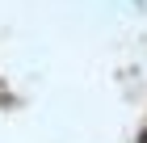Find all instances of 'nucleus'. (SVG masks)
Listing matches in <instances>:
<instances>
[{
	"mask_svg": "<svg viewBox=\"0 0 147 143\" xmlns=\"http://www.w3.org/2000/svg\"><path fill=\"white\" fill-rule=\"evenodd\" d=\"M139 143H147V131H143V139H139Z\"/></svg>",
	"mask_w": 147,
	"mask_h": 143,
	"instance_id": "f257e3e1",
	"label": "nucleus"
}]
</instances>
